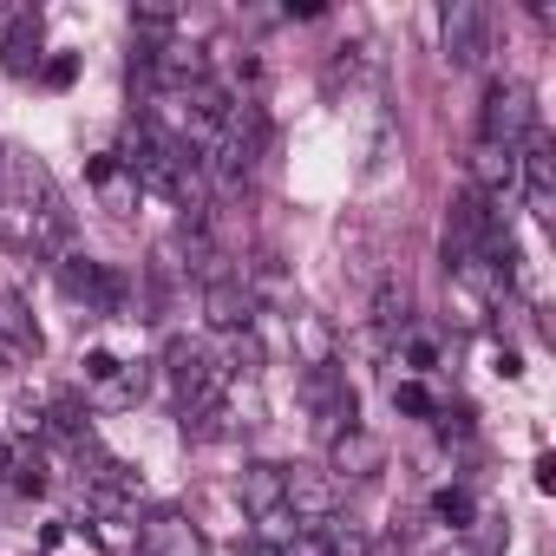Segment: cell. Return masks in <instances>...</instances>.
<instances>
[{
    "instance_id": "obj_15",
    "label": "cell",
    "mask_w": 556,
    "mask_h": 556,
    "mask_svg": "<svg viewBox=\"0 0 556 556\" xmlns=\"http://www.w3.org/2000/svg\"><path fill=\"white\" fill-rule=\"evenodd\" d=\"M406 315H413L406 282H380V295H374V328H380V334H406Z\"/></svg>"
},
{
    "instance_id": "obj_17",
    "label": "cell",
    "mask_w": 556,
    "mask_h": 556,
    "mask_svg": "<svg viewBox=\"0 0 556 556\" xmlns=\"http://www.w3.org/2000/svg\"><path fill=\"white\" fill-rule=\"evenodd\" d=\"M393 406H400V413H413V419H432V413H439V400H432V393H426L419 380H406V387H393Z\"/></svg>"
},
{
    "instance_id": "obj_6",
    "label": "cell",
    "mask_w": 556,
    "mask_h": 556,
    "mask_svg": "<svg viewBox=\"0 0 556 556\" xmlns=\"http://www.w3.org/2000/svg\"><path fill=\"white\" fill-rule=\"evenodd\" d=\"M203 321L216 334H242L255 321V289L242 282V275H210V289H203Z\"/></svg>"
},
{
    "instance_id": "obj_13",
    "label": "cell",
    "mask_w": 556,
    "mask_h": 556,
    "mask_svg": "<svg viewBox=\"0 0 556 556\" xmlns=\"http://www.w3.org/2000/svg\"><path fill=\"white\" fill-rule=\"evenodd\" d=\"M295 348H302V367H334V334L321 315H295Z\"/></svg>"
},
{
    "instance_id": "obj_18",
    "label": "cell",
    "mask_w": 556,
    "mask_h": 556,
    "mask_svg": "<svg viewBox=\"0 0 556 556\" xmlns=\"http://www.w3.org/2000/svg\"><path fill=\"white\" fill-rule=\"evenodd\" d=\"M53 426H60L66 439H79V445H86V406H79L73 393H60V400H53Z\"/></svg>"
},
{
    "instance_id": "obj_8",
    "label": "cell",
    "mask_w": 556,
    "mask_h": 556,
    "mask_svg": "<svg viewBox=\"0 0 556 556\" xmlns=\"http://www.w3.org/2000/svg\"><path fill=\"white\" fill-rule=\"evenodd\" d=\"M282 484H289V465H268V458H255V465H242V510L255 517V523H268V517H282L289 504H282Z\"/></svg>"
},
{
    "instance_id": "obj_3",
    "label": "cell",
    "mask_w": 556,
    "mask_h": 556,
    "mask_svg": "<svg viewBox=\"0 0 556 556\" xmlns=\"http://www.w3.org/2000/svg\"><path fill=\"white\" fill-rule=\"evenodd\" d=\"M517 177H523V190H530V216L549 223V216H556V144H549L543 125L523 131V144H517Z\"/></svg>"
},
{
    "instance_id": "obj_12",
    "label": "cell",
    "mask_w": 556,
    "mask_h": 556,
    "mask_svg": "<svg viewBox=\"0 0 556 556\" xmlns=\"http://www.w3.org/2000/svg\"><path fill=\"white\" fill-rule=\"evenodd\" d=\"M0 60H8V73H21V79L40 66V21H34V14H21V21L8 27V40H0Z\"/></svg>"
},
{
    "instance_id": "obj_14",
    "label": "cell",
    "mask_w": 556,
    "mask_h": 556,
    "mask_svg": "<svg viewBox=\"0 0 556 556\" xmlns=\"http://www.w3.org/2000/svg\"><path fill=\"white\" fill-rule=\"evenodd\" d=\"M99 393H105V406H138V400L151 393V367H144V361H138V367H125V361H118V367L105 374V387H99Z\"/></svg>"
},
{
    "instance_id": "obj_11",
    "label": "cell",
    "mask_w": 556,
    "mask_h": 556,
    "mask_svg": "<svg viewBox=\"0 0 556 556\" xmlns=\"http://www.w3.org/2000/svg\"><path fill=\"white\" fill-rule=\"evenodd\" d=\"M0 348H8L14 361H27V354H40L47 341H40V328H34V315H27V302L21 295H0Z\"/></svg>"
},
{
    "instance_id": "obj_16",
    "label": "cell",
    "mask_w": 556,
    "mask_h": 556,
    "mask_svg": "<svg viewBox=\"0 0 556 556\" xmlns=\"http://www.w3.org/2000/svg\"><path fill=\"white\" fill-rule=\"evenodd\" d=\"M432 510L452 523V530H471V517H478V504H471V491H458V484H445L439 497H432Z\"/></svg>"
},
{
    "instance_id": "obj_5",
    "label": "cell",
    "mask_w": 556,
    "mask_h": 556,
    "mask_svg": "<svg viewBox=\"0 0 556 556\" xmlns=\"http://www.w3.org/2000/svg\"><path fill=\"white\" fill-rule=\"evenodd\" d=\"M282 504H289L295 530H328V523H334V478H328V471L295 465V471H289V484H282Z\"/></svg>"
},
{
    "instance_id": "obj_20",
    "label": "cell",
    "mask_w": 556,
    "mask_h": 556,
    "mask_svg": "<svg viewBox=\"0 0 556 556\" xmlns=\"http://www.w3.org/2000/svg\"><path fill=\"white\" fill-rule=\"evenodd\" d=\"M73 73H79V60H73V53L47 60V86H73Z\"/></svg>"
},
{
    "instance_id": "obj_9",
    "label": "cell",
    "mask_w": 556,
    "mask_h": 556,
    "mask_svg": "<svg viewBox=\"0 0 556 556\" xmlns=\"http://www.w3.org/2000/svg\"><path fill=\"white\" fill-rule=\"evenodd\" d=\"M380 465H387V445H380L367 426L334 432V478H374Z\"/></svg>"
},
{
    "instance_id": "obj_2",
    "label": "cell",
    "mask_w": 556,
    "mask_h": 556,
    "mask_svg": "<svg viewBox=\"0 0 556 556\" xmlns=\"http://www.w3.org/2000/svg\"><path fill=\"white\" fill-rule=\"evenodd\" d=\"M439 40H445L452 66H484V53H491V8L484 0H452L445 21H439Z\"/></svg>"
},
{
    "instance_id": "obj_4",
    "label": "cell",
    "mask_w": 556,
    "mask_h": 556,
    "mask_svg": "<svg viewBox=\"0 0 556 556\" xmlns=\"http://www.w3.org/2000/svg\"><path fill=\"white\" fill-rule=\"evenodd\" d=\"M60 282H66V295H79L92 315H118V308H125V275L105 268V262H92V255H60Z\"/></svg>"
},
{
    "instance_id": "obj_10",
    "label": "cell",
    "mask_w": 556,
    "mask_h": 556,
    "mask_svg": "<svg viewBox=\"0 0 556 556\" xmlns=\"http://www.w3.org/2000/svg\"><path fill=\"white\" fill-rule=\"evenodd\" d=\"M144 556H210V549H203V530L190 517L164 510V517L144 523Z\"/></svg>"
},
{
    "instance_id": "obj_22",
    "label": "cell",
    "mask_w": 556,
    "mask_h": 556,
    "mask_svg": "<svg viewBox=\"0 0 556 556\" xmlns=\"http://www.w3.org/2000/svg\"><path fill=\"white\" fill-rule=\"evenodd\" d=\"M14 465H21V458H14V445H8V439H0V478H8Z\"/></svg>"
},
{
    "instance_id": "obj_7",
    "label": "cell",
    "mask_w": 556,
    "mask_h": 556,
    "mask_svg": "<svg viewBox=\"0 0 556 556\" xmlns=\"http://www.w3.org/2000/svg\"><path fill=\"white\" fill-rule=\"evenodd\" d=\"M0 242H8L14 255H53L66 236L47 223V216H34L27 203H14V197H0Z\"/></svg>"
},
{
    "instance_id": "obj_21",
    "label": "cell",
    "mask_w": 556,
    "mask_h": 556,
    "mask_svg": "<svg viewBox=\"0 0 556 556\" xmlns=\"http://www.w3.org/2000/svg\"><path fill=\"white\" fill-rule=\"evenodd\" d=\"M406 361L426 374V367H439V348H432V341H406Z\"/></svg>"
},
{
    "instance_id": "obj_19",
    "label": "cell",
    "mask_w": 556,
    "mask_h": 556,
    "mask_svg": "<svg viewBox=\"0 0 556 556\" xmlns=\"http://www.w3.org/2000/svg\"><path fill=\"white\" fill-rule=\"evenodd\" d=\"M289 556H341V549L328 543V530H295L289 536Z\"/></svg>"
},
{
    "instance_id": "obj_1",
    "label": "cell",
    "mask_w": 556,
    "mask_h": 556,
    "mask_svg": "<svg viewBox=\"0 0 556 556\" xmlns=\"http://www.w3.org/2000/svg\"><path fill=\"white\" fill-rule=\"evenodd\" d=\"M530 125H536V99H530V86H523V79H491V92H484V105H478V144H504V151H517Z\"/></svg>"
}]
</instances>
